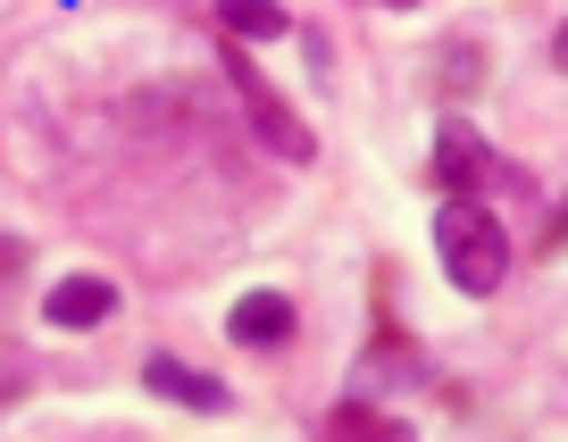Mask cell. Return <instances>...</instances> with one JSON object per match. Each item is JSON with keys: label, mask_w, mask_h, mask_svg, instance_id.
<instances>
[{"label": "cell", "mask_w": 568, "mask_h": 442, "mask_svg": "<svg viewBox=\"0 0 568 442\" xmlns=\"http://www.w3.org/2000/svg\"><path fill=\"white\" fill-rule=\"evenodd\" d=\"M435 259H444L452 292L485 301V292L510 284V226L477 193H444V209H435Z\"/></svg>", "instance_id": "1"}, {"label": "cell", "mask_w": 568, "mask_h": 442, "mask_svg": "<svg viewBox=\"0 0 568 442\" xmlns=\"http://www.w3.org/2000/svg\"><path fill=\"white\" fill-rule=\"evenodd\" d=\"M217 68H226L234 101H243V117H251V134H260L276 160H293V167L318 160V134H310V125L293 117V101H284V92H276V84H267V75L243 59V42H217Z\"/></svg>", "instance_id": "2"}, {"label": "cell", "mask_w": 568, "mask_h": 442, "mask_svg": "<svg viewBox=\"0 0 568 442\" xmlns=\"http://www.w3.org/2000/svg\"><path fill=\"white\" fill-rule=\"evenodd\" d=\"M426 176L444 184V193H477L485 201L494 184H510V160H501L468 117H444V134H435V167H426Z\"/></svg>", "instance_id": "3"}, {"label": "cell", "mask_w": 568, "mask_h": 442, "mask_svg": "<svg viewBox=\"0 0 568 442\" xmlns=\"http://www.w3.org/2000/svg\"><path fill=\"white\" fill-rule=\"evenodd\" d=\"M42 318H51L59 335H92V326L118 318V284L109 276H59L51 292H42Z\"/></svg>", "instance_id": "4"}, {"label": "cell", "mask_w": 568, "mask_h": 442, "mask_svg": "<svg viewBox=\"0 0 568 442\" xmlns=\"http://www.w3.org/2000/svg\"><path fill=\"white\" fill-rule=\"evenodd\" d=\"M142 384L160 392V401H176V409H201V418H226V409H234V392L217 384V376L184 368V359H168V351H151V359H142Z\"/></svg>", "instance_id": "5"}, {"label": "cell", "mask_w": 568, "mask_h": 442, "mask_svg": "<svg viewBox=\"0 0 568 442\" xmlns=\"http://www.w3.org/2000/svg\"><path fill=\"white\" fill-rule=\"evenodd\" d=\"M293 326H302V309L284 301V292H243V301L226 309V335L243 342V351H276V342H293Z\"/></svg>", "instance_id": "6"}, {"label": "cell", "mask_w": 568, "mask_h": 442, "mask_svg": "<svg viewBox=\"0 0 568 442\" xmlns=\"http://www.w3.org/2000/svg\"><path fill=\"white\" fill-rule=\"evenodd\" d=\"M217 25H226V34H251V42H284L293 34L284 0H217Z\"/></svg>", "instance_id": "7"}, {"label": "cell", "mask_w": 568, "mask_h": 442, "mask_svg": "<svg viewBox=\"0 0 568 442\" xmlns=\"http://www.w3.org/2000/svg\"><path fill=\"white\" fill-rule=\"evenodd\" d=\"M326 425H335V434H393V425L376 418V409H335V418H326Z\"/></svg>", "instance_id": "8"}, {"label": "cell", "mask_w": 568, "mask_h": 442, "mask_svg": "<svg viewBox=\"0 0 568 442\" xmlns=\"http://www.w3.org/2000/svg\"><path fill=\"white\" fill-rule=\"evenodd\" d=\"M551 59H560V75H568V18H560V34H551Z\"/></svg>", "instance_id": "9"}, {"label": "cell", "mask_w": 568, "mask_h": 442, "mask_svg": "<svg viewBox=\"0 0 568 442\" xmlns=\"http://www.w3.org/2000/svg\"><path fill=\"white\" fill-rule=\"evenodd\" d=\"M551 243H568V209H560V226H551Z\"/></svg>", "instance_id": "10"}, {"label": "cell", "mask_w": 568, "mask_h": 442, "mask_svg": "<svg viewBox=\"0 0 568 442\" xmlns=\"http://www.w3.org/2000/svg\"><path fill=\"white\" fill-rule=\"evenodd\" d=\"M376 9H418V0H376Z\"/></svg>", "instance_id": "11"}]
</instances>
